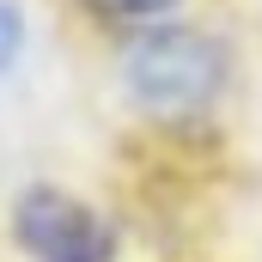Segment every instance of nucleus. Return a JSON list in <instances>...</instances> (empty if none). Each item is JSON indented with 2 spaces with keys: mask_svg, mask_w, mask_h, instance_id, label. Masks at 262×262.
Returning <instances> with one entry per match:
<instances>
[{
  "mask_svg": "<svg viewBox=\"0 0 262 262\" xmlns=\"http://www.w3.org/2000/svg\"><path fill=\"white\" fill-rule=\"evenodd\" d=\"M12 238L31 262H116V226L61 183H31L12 201Z\"/></svg>",
  "mask_w": 262,
  "mask_h": 262,
  "instance_id": "obj_2",
  "label": "nucleus"
},
{
  "mask_svg": "<svg viewBox=\"0 0 262 262\" xmlns=\"http://www.w3.org/2000/svg\"><path fill=\"white\" fill-rule=\"evenodd\" d=\"M18 49H25V18H18L12 0H0V73L18 61Z\"/></svg>",
  "mask_w": 262,
  "mask_h": 262,
  "instance_id": "obj_4",
  "label": "nucleus"
},
{
  "mask_svg": "<svg viewBox=\"0 0 262 262\" xmlns=\"http://www.w3.org/2000/svg\"><path fill=\"white\" fill-rule=\"evenodd\" d=\"M92 18H104V25H128V31H140V25H159V18H171L183 0H79Z\"/></svg>",
  "mask_w": 262,
  "mask_h": 262,
  "instance_id": "obj_3",
  "label": "nucleus"
},
{
  "mask_svg": "<svg viewBox=\"0 0 262 262\" xmlns=\"http://www.w3.org/2000/svg\"><path fill=\"white\" fill-rule=\"evenodd\" d=\"M116 92L134 116H146L159 128L201 122L232 92V43L189 18L140 25L116 49Z\"/></svg>",
  "mask_w": 262,
  "mask_h": 262,
  "instance_id": "obj_1",
  "label": "nucleus"
}]
</instances>
